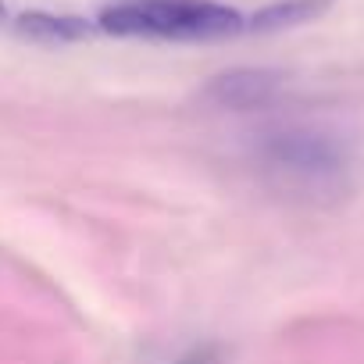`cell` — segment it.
<instances>
[{
  "instance_id": "1",
  "label": "cell",
  "mask_w": 364,
  "mask_h": 364,
  "mask_svg": "<svg viewBox=\"0 0 364 364\" xmlns=\"http://www.w3.org/2000/svg\"><path fill=\"white\" fill-rule=\"evenodd\" d=\"M254 161L272 190L307 204H332L346 197L357 171L353 139L325 122L272 125L257 139Z\"/></svg>"
},
{
  "instance_id": "2",
  "label": "cell",
  "mask_w": 364,
  "mask_h": 364,
  "mask_svg": "<svg viewBox=\"0 0 364 364\" xmlns=\"http://www.w3.org/2000/svg\"><path fill=\"white\" fill-rule=\"evenodd\" d=\"M100 29L111 36L211 43L240 36L247 18L218 0H122L100 15Z\"/></svg>"
},
{
  "instance_id": "3",
  "label": "cell",
  "mask_w": 364,
  "mask_h": 364,
  "mask_svg": "<svg viewBox=\"0 0 364 364\" xmlns=\"http://www.w3.org/2000/svg\"><path fill=\"white\" fill-rule=\"evenodd\" d=\"M275 93H279V79L268 75V72H232V75H222L211 86V97L222 107H236V111L264 107V104L275 100Z\"/></svg>"
},
{
  "instance_id": "4",
  "label": "cell",
  "mask_w": 364,
  "mask_h": 364,
  "mask_svg": "<svg viewBox=\"0 0 364 364\" xmlns=\"http://www.w3.org/2000/svg\"><path fill=\"white\" fill-rule=\"evenodd\" d=\"M18 29L43 43H72L90 33V26L82 18H54V15H22Z\"/></svg>"
},
{
  "instance_id": "5",
  "label": "cell",
  "mask_w": 364,
  "mask_h": 364,
  "mask_svg": "<svg viewBox=\"0 0 364 364\" xmlns=\"http://www.w3.org/2000/svg\"><path fill=\"white\" fill-rule=\"evenodd\" d=\"M328 0H286V4H272L264 11H257L254 18H247L250 29H282V26H296V22H307L314 15L325 11Z\"/></svg>"
},
{
  "instance_id": "6",
  "label": "cell",
  "mask_w": 364,
  "mask_h": 364,
  "mask_svg": "<svg viewBox=\"0 0 364 364\" xmlns=\"http://www.w3.org/2000/svg\"><path fill=\"white\" fill-rule=\"evenodd\" d=\"M178 364H222V360H218V350L215 346H197V350H190L186 357H182Z\"/></svg>"
},
{
  "instance_id": "7",
  "label": "cell",
  "mask_w": 364,
  "mask_h": 364,
  "mask_svg": "<svg viewBox=\"0 0 364 364\" xmlns=\"http://www.w3.org/2000/svg\"><path fill=\"white\" fill-rule=\"evenodd\" d=\"M0 22H4V0H0Z\"/></svg>"
}]
</instances>
